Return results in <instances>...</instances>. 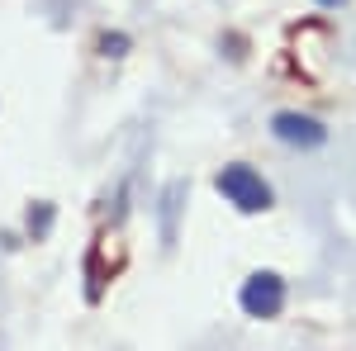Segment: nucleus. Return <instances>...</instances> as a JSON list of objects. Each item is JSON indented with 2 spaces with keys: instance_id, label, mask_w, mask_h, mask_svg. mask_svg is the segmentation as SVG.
<instances>
[{
  "instance_id": "nucleus-5",
  "label": "nucleus",
  "mask_w": 356,
  "mask_h": 351,
  "mask_svg": "<svg viewBox=\"0 0 356 351\" xmlns=\"http://www.w3.org/2000/svg\"><path fill=\"white\" fill-rule=\"evenodd\" d=\"M318 5H328V10H332V5H347V0H318Z\"/></svg>"
},
{
  "instance_id": "nucleus-4",
  "label": "nucleus",
  "mask_w": 356,
  "mask_h": 351,
  "mask_svg": "<svg viewBox=\"0 0 356 351\" xmlns=\"http://www.w3.org/2000/svg\"><path fill=\"white\" fill-rule=\"evenodd\" d=\"M100 53L105 57H124L129 53V38H124V33H105V38H100Z\"/></svg>"
},
{
  "instance_id": "nucleus-1",
  "label": "nucleus",
  "mask_w": 356,
  "mask_h": 351,
  "mask_svg": "<svg viewBox=\"0 0 356 351\" xmlns=\"http://www.w3.org/2000/svg\"><path fill=\"white\" fill-rule=\"evenodd\" d=\"M219 195L228 199V204H238L243 214L271 209V186H266L252 166H223L219 171Z\"/></svg>"
},
{
  "instance_id": "nucleus-2",
  "label": "nucleus",
  "mask_w": 356,
  "mask_h": 351,
  "mask_svg": "<svg viewBox=\"0 0 356 351\" xmlns=\"http://www.w3.org/2000/svg\"><path fill=\"white\" fill-rule=\"evenodd\" d=\"M243 313L247 318H275L280 309H285V280L275 275V270H257V275H247L243 285Z\"/></svg>"
},
{
  "instance_id": "nucleus-3",
  "label": "nucleus",
  "mask_w": 356,
  "mask_h": 351,
  "mask_svg": "<svg viewBox=\"0 0 356 351\" xmlns=\"http://www.w3.org/2000/svg\"><path fill=\"white\" fill-rule=\"evenodd\" d=\"M271 133L280 138V142H290V147H323V142H328V129H323L318 119H309V114H295V109L275 114Z\"/></svg>"
}]
</instances>
